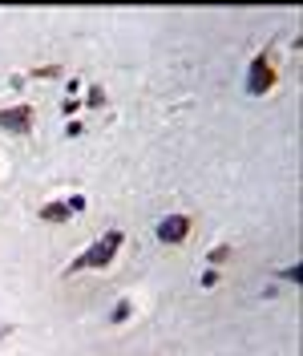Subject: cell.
Instances as JSON below:
<instances>
[{
	"mask_svg": "<svg viewBox=\"0 0 303 356\" xmlns=\"http://www.w3.org/2000/svg\"><path fill=\"white\" fill-rule=\"evenodd\" d=\"M122 243H126V231H106V235L89 247V251H81V255L65 267V275H77V271H101V267H109V264H113V255L122 251Z\"/></svg>",
	"mask_w": 303,
	"mask_h": 356,
	"instance_id": "1",
	"label": "cell"
},
{
	"mask_svg": "<svg viewBox=\"0 0 303 356\" xmlns=\"http://www.w3.org/2000/svg\"><path fill=\"white\" fill-rule=\"evenodd\" d=\"M33 126H37V110H33L28 102L0 110V130H8V134H17V138H24V134H33Z\"/></svg>",
	"mask_w": 303,
	"mask_h": 356,
	"instance_id": "2",
	"label": "cell"
},
{
	"mask_svg": "<svg viewBox=\"0 0 303 356\" xmlns=\"http://www.w3.org/2000/svg\"><path fill=\"white\" fill-rule=\"evenodd\" d=\"M267 89H275V65H271V57H267V53H259V57L251 61V73H247V93L263 97Z\"/></svg>",
	"mask_w": 303,
	"mask_h": 356,
	"instance_id": "3",
	"label": "cell"
},
{
	"mask_svg": "<svg viewBox=\"0 0 303 356\" xmlns=\"http://www.w3.org/2000/svg\"><path fill=\"white\" fill-rule=\"evenodd\" d=\"M190 231H195V219L190 215H166V219L158 222V243H186L190 239Z\"/></svg>",
	"mask_w": 303,
	"mask_h": 356,
	"instance_id": "4",
	"label": "cell"
},
{
	"mask_svg": "<svg viewBox=\"0 0 303 356\" xmlns=\"http://www.w3.org/2000/svg\"><path fill=\"white\" fill-rule=\"evenodd\" d=\"M37 215H41L44 222H69V219H73V211H69V202H61V199H57V202H44V207L37 211Z\"/></svg>",
	"mask_w": 303,
	"mask_h": 356,
	"instance_id": "5",
	"label": "cell"
},
{
	"mask_svg": "<svg viewBox=\"0 0 303 356\" xmlns=\"http://www.w3.org/2000/svg\"><path fill=\"white\" fill-rule=\"evenodd\" d=\"M130 316H133V304L130 300H117L113 312H109V324H122V320H130Z\"/></svg>",
	"mask_w": 303,
	"mask_h": 356,
	"instance_id": "6",
	"label": "cell"
},
{
	"mask_svg": "<svg viewBox=\"0 0 303 356\" xmlns=\"http://www.w3.org/2000/svg\"><path fill=\"white\" fill-rule=\"evenodd\" d=\"M85 106H93V110H97V106H106V89H101V86H89Z\"/></svg>",
	"mask_w": 303,
	"mask_h": 356,
	"instance_id": "7",
	"label": "cell"
},
{
	"mask_svg": "<svg viewBox=\"0 0 303 356\" xmlns=\"http://www.w3.org/2000/svg\"><path fill=\"white\" fill-rule=\"evenodd\" d=\"M206 259H211V267H222L227 259H231V247H215V251H211Z\"/></svg>",
	"mask_w": 303,
	"mask_h": 356,
	"instance_id": "8",
	"label": "cell"
},
{
	"mask_svg": "<svg viewBox=\"0 0 303 356\" xmlns=\"http://www.w3.org/2000/svg\"><path fill=\"white\" fill-rule=\"evenodd\" d=\"M33 77H61V65H33Z\"/></svg>",
	"mask_w": 303,
	"mask_h": 356,
	"instance_id": "9",
	"label": "cell"
},
{
	"mask_svg": "<svg viewBox=\"0 0 303 356\" xmlns=\"http://www.w3.org/2000/svg\"><path fill=\"white\" fill-rule=\"evenodd\" d=\"M218 284V267H211V271H202V288H215Z\"/></svg>",
	"mask_w": 303,
	"mask_h": 356,
	"instance_id": "10",
	"label": "cell"
},
{
	"mask_svg": "<svg viewBox=\"0 0 303 356\" xmlns=\"http://www.w3.org/2000/svg\"><path fill=\"white\" fill-rule=\"evenodd\" d=\"M279 275H283V280H291V284H300V275H303V271H300V267H283Z\"/></svg>",
	"mask_w": 303,
	"mask_h": 356,
	"instance_id": "11",
	"label": "cell"
},
{
	"mask_svg": "<svg viewBox=\"0 0 303 356\" xmlns=\"http://www.w3.org/2000/svg\"><path fill=\"white\" fill-rule=\"evenodd\" d=\"M65 134H69V138H81V134H85V126H81V122H69Z\"/></svg>",
	"mask_w": 303,
	"mask_h": 356,
	"instance_id": "12",
	"label": "cell"
},
{
	"mask_svg": "<svg viewBox=\"0 0 303 356\" xmlns=\"http://www.w3.org/2000/svg\"><path fill=\"white\" fill-rule=\"evenodd\" d=\"M69 211H73V215H77V211H85V199H81V195H73V199H69Z\"/></svg>",
	"mask_w": 303,
	"mask_h": 356,
	"instance_id": "13",
	"label": "cell"
},
{
	"mask_svg": "<svg viewBox=\"0 0 303 356\" xmlns=\"http://www.w3.org/2000/svg\"><path fill=\"white\" fill-rule=\"evenodd\" d=\"M8 332H13V324H0V340H4Z\"/></svg>",
	"mask_w": 303,
	"mask_h": 356,
	"instance_id": "14",
	"label": "cell"
}]
</instances>
